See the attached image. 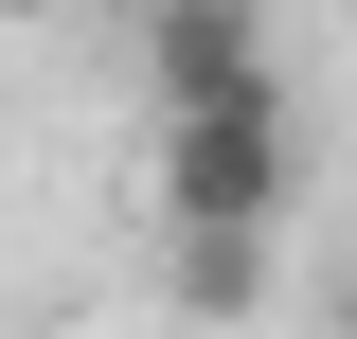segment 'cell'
Wrapping results in <instances>:
<instances>
[{
  "label": "cell",
  "mask_w": 357,
  "mask_h": 339,
  "mask_svg": "<svg viewBox=\"0 0 357 339\" xmlns=\"http://www.w3.org/2000/svg\"><path fill=\"white\" fill-rule=\"evenodd\" d=\"M286 197H304V126H286V89L161 107V232H286Z\"/></svg>",
  "instance_id": "1"
},
{
  "label": "cell",
  "mask_w": 357,
  "mask_h": 339,
  "mask_svg": "<svg viewBox=\"0 0 357 339\" xmlns=\"http://www.w3.org/2000/svg\"><path fill=\"white\" fill-rule=\"evenodd\" d=\"M143 89L161 107H232V89H286V72H268L250 0H143Z\"/></svg>",
  "instance_id": "2"
},
{
  "label": "cell",
  "mask_w": 357,
  "mask_h": 339,
  "mask_svg": "<svg viewBox=\"0 0 357 339\" xmlns=\"http://www.w3.org/2000/svg\"><path fill=\"white\" fill-rule=\"evenodd\" d=\"M161 286H178V322H250L286 286V232H161Z\"/></svg>",
  "instance_id": "3"
}]
</instances>
